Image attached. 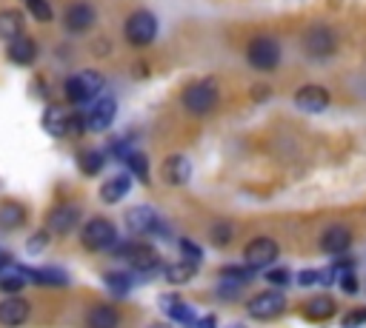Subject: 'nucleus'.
Listing matches in <instances>:
<instances>
[{"mask_svg": "<svg viewBox=\"0 0 366 328\" xmlns=\"http://www.w3.org/2000/svg\"><path fill=\"white\" fill-rule=\"evenodd\" d=\"M126 165L137 174V180H140V183H149V163H146L143 151H137V148H134V151L126 157Z\"/></svg>", "mask_w": 366, "mask_h": 328, "instance_id": "7c9ffc66", "label": "nucleus"}, {"mask_svg": "<svg viewBox=\"0 0 366 328\" xmlns=\"http://www.w3.org/2000/svg\"><path fill=\"white\" fill-rule=\"evenodd\" d=\"M295 103L303 111H323L329 106V91L323 86H303L295 91Z\"/></svg>", "mask_w": 366, "mask_h": 328, "instance_id": "2eb2a0df", "label": "nucleus"}, {"mask_svg": "<svg viewBox=\"0 0 366 328\" xmlns=\"http://www.w3.org/2000/svg\"><path fill=\"white\" fill-rule=\"evenodd\" d=\"M117 254H120L134 271H143V274H154V271H160V265H166L149 245H140V242H129V245L117 248Z\"/></svg>", "mask_w": 366, "mask_h": 328, "instance_id": "423d86ee", "label": "nucleus"}, {"mask_svg": "<svg viewBox=\"0 0 366 328\" xmlns=\"http://www.w3.org/2000/svg\"><path fill=\"white\" fill-rule=\"evenodd\" d=\"M103 163H106V157H103V151H97V148H83L80 154H77V168L83 171V174H97L100 168H103Z\"/></svg>", "mask_w": 366, "mask_h": 328, "instance_id": "cd10ccee", "label": "nucleus"}, {"mask_svg": "<svg viewBox=\"0 0 366 328\" xmlns=\"http://www.w3.org/2000/svg\"><path fill=\"white\" fill-rule=\"evenodd\" d=\"M114 111H117L114 97H97L94 103H89V106L80 111L86 131H103V128H109V123L114 120Z\"/></svg>", "mask_w": 366, "mask_h": 328, "instance_id": "39448f33", "label": "nucleus"}, {"mask_svg": "<svg viewBox=\"0 0 366 328\" xmlns=\"http://www.w3.org/2000/svg\"><path fill=\"white\" fill-rule=\"evenodd\" d=\"M6 54H9V60H11L14 66H31V63L37 60V43L23 34V37H17V40L9 43Z\"/></svg>", "mask_w": 366, "mask_h": 328, "instance_id": "dca6fc26", "label": "nucleus"}, {"mask_svg": "<svg viewBox=\"0 0 366 328\" xmlns=\"http://www.w3.org/2000/svg\"><path fill=\"white\" fill-rule=\"evenodd\" d=\"M26 6L34 20H51V6L46 0H26Z\"/></svg>", "mask_w": 366, "mask_h": 328, "instance_id": "2f4dec72", "label": "nucleus"}, {"mask_svg": "<svg viewBox=\"0 0 366 328\" xmlns=\"http://www.w3.org/2000/svg\"><path fill=\"white\" fill-rule=\"evenodd\" d=\"M129 194V177L126 174H114L112 180H106L103 185H100V200L103 203H117V200H123Z\"/></svg>", "mask_w": 366, "mask_h": 328, "instance_id": "5701e85b", "label": "nucleus"}, {"mask_svg": "<svg viewBox=\"0 0 366 328\" xmlns=\"http://www.w3.org/2000/svg\"><path fill=\"white\" fill-rule=\"evenodd\" d=\"M29 311H31V305L23 297H9L0 302V322L9 328H17L29 319Z\"/></svg>", "mask_w": 366, "mask_h": 328, "instance_id": "4468645a", "label": "nucleus"}, {"mask_svg": "<svg viewBox=\"0 0 366 328\" xmlns=\"http://www.w3.org/2000/svg\"><path fill=\"white\" fill-rule=\"evenodd\" d=\"M194 271H197V262L180 260V262H169V265L163 268V277H166V282H172V285H183V282H189V280L194 277Z\"/></svg>", "mask_w": 366, "mask_h": 328, "instance_id": "b1692460", "label": "nucleus"}, {"mask_svg": "<svg viewBox=\"0 0 366 328\" xmlns=\"http://www.w3.org/2000/svg\"><path fill=\"white\" fill-rule=\"evenodd\" d=\"M103 282L109 285V291L112 294H117V297H126L129 294V288H132V277L129 274H123V271H109L106 277H103Z\"/></svg>", "mask_w": 366, "mask_h": 328, "instance_id": "c756f323", "label": "nucleus"}, {"mask_svg": "<svg viewBox=\"0 0 366 328\" xmlns=\"http://www.w3.org/2000/svg\"><path fill=\"white\" fill-rule=\"evenodd\" d=\"M43 128L54 137L74 134V111H69L66 106H49L43 111Z\"/></svg>", "mask_w": 366, "mask_h": 328, "instance_id": "9b49d317", "label": "nucleus"}, {"mask_svg": "<svg viewBox=\"0 0 366 328\" xmlns=\"http://www.w3.org/2000/svg\"><path fill=\"white\" fill-rule=\"evenodd\" d=\"M317 280H320V274H315V271H300V274H297V282H300V285H315Z\"/></svg>", "mask_w": 366, "mask_h": 328, "instance_id": "4c0bfd02", "label": "nucleus"}, {"mask_svg": "<svg viewBox=\"0 0 366 328\" xmlns=\"http://www.w3.org/2000/svg\"><path fill=\"white\" fill-rule=\"evenodd\" d=\"M303 314L309 319H329L335 314V299L332 297H312L303 308Z\"/></svg>", "mask_w": 366, "mask_h": 328, "instance_id": "bb28decb", "label": "nucleus"}, {"mask_svg": "<svg viewBox=\"0 0 366 328\" xmlns=\"http://www.w3.org/2000/svg\"><path fill=\"white\" fill-rule=\"evenodd\" d=\"M160 305L166 308V314H169L172 319H177V322H183V325H194V322H197L192 305H186V302H183L180 297H174V294H163V297H160Z\"/></svg>", "mask_w": 366, "mask_h": 328, "instance_id": "aec40b11", "label": "nucleus"}, {"mask_svg": "<svg viewBox=\"0 0 366 328\" xmlns=\"http://www.w3.org/2000/svg\"><path fill=\"white\" fill-rule=\"evenodd\" d=\"M246 308H249V314H252L254 319H274V317L283 314V308H286V297H283L280 291H263V294L252 297Z\"/></svg>", "mask_w": 366, "mask_h": 328, "instance_id": "6e6552de", "label": "nucleus"}, {"mask_svg": "<svg viewBox=\"0 0 366 328\" xmlns=\"http://www.w3.org/2000/svg\"><path fill=\"white\" fill-rule=\"evenodd\" d=\"M246 57H249V63H252L254 68L269 71V68H274V66L280 63V46H277V40H274V37L260 34V37H254V40L249 43Z\"/></svg>", "mask_w": 366, "mask_h": 328, "instance_id": "20e7f679", "label": "nucleus"}, {"mask_svg": "<svg viewBox=\"0 0 366 328\" xmlns=\"http://www.w3.org/2000/svg\"><path fill=\"white\" fill-rule=\"evenodd\" d=\"M66 29L69 31H86L92 23H94V9L89 3H71L66 9V17H63Z\"/></svg>", "mask_w": 366, "mask_h": 328, "instance_id": "a211bd4d", "label": "nucleus"}, {"mask_svg": "<svg viewBox=\"0 0 366 328\" xmlns=\"http://www.w3.org/2000/svg\"><path fill=\"white\" fill-rule=\"evenodd\" d=\"M9 265H11V260H9V254H6L3 248H0V274H3V271H6Z\"/></svg>", "mask_w": 366, "mask_h": 328, "instance_id": "58836bf2", "label": "nucleus"}, {"mask_svg": "<svg viewBox=\"0 0 366 328\" xmlns=\"http://www.w3.org/2000/svg\"><path fill=\"white\" fill-rule=\"evenodd\" d=\"M183 106L192 114H209L217 106V86L214 80H197L183 88Z\"/></svg>", "mask_w": 366, "mask_h": 328, "instance_id": "f03ea898", "label": "nucleus"}, {"mask_svg": "<svg viewBox=\"0 0 366 328\" xmlns=\"http://www.w3.org/2000/svg\"><path fill=\"white\" fill-rule=\"evenodd\" d=\"M117 322H120V314L112 305H97L86 317V325L89 328H117Z\"/></svg>", "mask_w": 366, "mask_h": 328, "instance_id": "393cba45", "label": "nucleus"}, {"mask_svg": "<svg viewBox=\"0 0 366 328\" xmlns=\"http://www.w3.org/2000/svg\"><path fill=\"white\" fill-rule=\"evenodd\" d=\"M100 91H103V74L100 71L86 68V71H77V74H71L66 80V97L71 103H80V106L83 103H94Z\"/></svg>", "mask_w": 366, "mask_h": 328, "instance_id": "f257e3e1", "label": "nucleus"}, {"mask_svg": "<svg viewBox=\"0 0 366 328\" xmlns=\"http://www.w3.org/2000/svg\"><path fill=\"white\" fill-rule=\"evenodd\" d=\"M46 245H49V231H37V234L29 237V251L31 254H40Z\"/></svg>", "mask_w": 366, "mask_h": 328, "instance_id": "c9c22d12", "label": "nucleus"}, {"mask_svg": "<svg viewBox=\"0 0 366 328\" xmlns=\"http://www.w3.org/2000/svg\"><path fill=\"white\" fill-rule=\"evenodd\" d=\"M349 242H352V234H349V228H343V225H332V228H326L323 237H320V248H323L326 254H343V251L349 248Z\"/></svg>", "mask_w": 366, "mask_h": 328, "instance_id": "6ab92c4d", "label": "nucleus"}, {"mask_svg": "<svg viewBox=\"0 0 366 328\" xmlns=\"http://www.w3.org/2000/svg\"><path fill=\"white\" fill-rule=\"evenodd\" d=\"M80 242L89 248V251H106V248H114L117 242V231L114 225L106 220V217H92L83 231H80Z\"/></svg>", "mask_w": 366, "mask_h": 328, "instance_id": "7ed1b4c3", "label": "nucleus"}, {"mask_svg": "<svg viewBox=\"0 0 366 328\" xmlns=\"http://www.w3.org/2000/svg\"><path fill=\"white\" fill-rule=\"evenodd\" d=\"M363 322H366V308H355L352 314H346V317H343V322H340V325H343V328H360Z\"/></svg>", "mask_w": 366, "mask_h": 328, "instance_id": "f704fd0d", "label": "nucleus"}, {"mask_svg": "<svg viewBox=\"0 0 366 328\" xmlns=\"http://www.w3.org/2000/svg\"><path fill=\"white\" fill-rule=\"evenodd\" d=\"M154 34H157V20H154V14H149V11H134V14L126 20V37H129V43L146 46V43L154 40Z\"/></svg>", "mask_w": 366, "mask_h": 328, "instance_id": "0eeeda50", "label": "nucleus"}, {"mask_svg": "<svg viewBox=\"0 0 366 328\" xmlns=\"http://www.w3.org/2000/svg\"><path fill=\"white\" fill-rule=\"evenodd\" d=\"M26 282H29V268L9 265V268L0 274V291H6V294H17V291H23Z\"/></svg>", "mask_w": 366, "mask_h": 328, "instance_id": "412c9836", "label": "nucleus"}, {"mask_svg": "<svg viewBox=\"0 0 366 328\" xmlns=\"http://www.w3.org/2000/svg\"><path fill=\"white\" fill-rule=\"evenodd\" d=\"M26 222V208L20 203H3L0 205V228H17Z\"/></svg>", "mask_w": 366, "mask_h": 328, "instance_id": "c85d7f7f", "label": "nucleus"}, {"mask_svg": "<svg viewBox=\"0 0 366 328\" xmlns=\"http://www.w3.org/2000/svg\"><path fill=\"white\" fill-rule=\"evenodd\" d=\"M335 46H337V34L332 29H326V26H315L303 37V48L312 57H329L335 51Z\"/></svg>", "mask_w": 366, "mask_h": 328, "instance_id": "9d476101", "label": "nucleus"}, {"mask_svg": "<svg viewBox=\"0 0 366 328\" xmlns=\"http://www.w3.org/2000/svg\"><path fill=\"white\" fill-rule=\"evenodd\" d=\"M177 248H180L183 260H189V262H200V248H197L192 240H180V242H177Z\"/></svg>", "mask_w": 366, "mask_h": 328, "instance_id": "72a5a7b5", "label": "nucleus"}, {"mask_svg": "<svg viewBox=\"0 0 366 328\" xmlns=\"http://www.w3.org/2000/svg\"><path fill=\"white\" fill-rule=\"evenodd\" d=\"M266 282L283 288V285L289 282V271H286V268H269V271H266Z\"/></svg>", "mask_w": 366, "mask_h": 328, "instance_id": "e433bc0d", "label": "nucleus"}, {"mask_svg": "<svg viewBox=\"0 0 366 328\" xmlns=\"http://www.w3.org/2000/svg\"><path fill=\"white\" fill-rule=\"evenodd\" d=\"M232 328H243V325H232Z\"/></svg>", "mask_w": 366, "mask_h": 328, "instance_id": "a19ab883", "label": "nucleus"}, {"mask_svg": "<svg viewBox=\"0 0 366 328\" xmlns=\"http://www.w3.org/2000/svg\"><path fill=\"white\" fill-rule=\"evenodd\" d=\"M77 220H80V208L74 203H60V205H54L49 211L46 225H49L51 234H69L77 225Z\"/></svg>", "mask_w": 366, "mask_h": 328, "instance_id": "f8f14e48", "label": "nucleus"}, {"mask_svg": "<svg viewBox=\"0 0 366 328\" xmlns=\"http://www.w3.org/2000/svg\"><path fill=\"white\" fill-rule=\"evenodd\" d=\"M232 240V225L229 222H214L212 225V242L214 245H226Z\"/></svg>", "mask_w": 366, "mask_h": 328, "instance_id": "473e14b6", "label": "nucleus"}, {"mask_svg": "<svg viewBox=\"0 0 366 328\" xmlns=\"http://www.w3.org/2000/svg\"><path fill=\"white\" fill-rule=\"evenodd\" d=\"M189 177H192V163H189V157L174 154V157H169V160L163 163V180H166L169 185H183V183H189Z\"/></svg>", "mask_w": 366, "mask_h": 328, "instance_id": "f3484780", "label": "nucleus"}, {"mask_svg": "<svg viewBox=\"0 0 366 328\" xmlns=\"http://www.w3.org/2000/svg\"><path fill=\"white\" fill-rule=\"evenodd\" d=\"M29 280L37 282V285H66L69 282V277L60 268H51V265H46V268H29Z\"/></svg>", "mask_w": 366, "mask_h": 328, "instance_id": "a878e982", "label": "nucleus"}, {"mask_svg": "<svg viewBox=\"0 0 366 328\" xmlns=\"http://www.w3.org/2000/svg\"><path fill=\"white\" fill-rule=\"evenodd\" d=\"M0 37L9 40V43L23 37V14L20 11H14V9L0 11Z\"/></svg>", "mask_w": 366, "mask_h": 328, "instance_id": "4be33fe9", "label": "nucleus"}, {"mask_svg": "<svg viewBox=\"0 0 366 328\" xmlns=\"http://www.w3.org/2000/svg\"><path fill=\"white\" fill-rule=\"evenodd\" d=\"M126 225L132 234H152V231H160V217L149 205H134L126 211Z\"/></svg>", "mask_w": 366, "mask_h": 328, "instance_id": "ddd939ff", "label": "nucleus"}, {"mask_svg": "<svg viewBox=\"0 0 366 328\" xmlns=\"http://www.w3.org/2000/svg\"><path fill=\"white\" fill-rule=\"evenodd\" d=\"M243 260H246V268H263V265H272L277 260V242L269 240V237H257L246 245L243 251Z\"/></svg>", "mask_w": 366, "mask_h": 328, "instance_id": "1a4fd4ad", "label": "nucleus"}, {"mask_svg": "<svg viewBox=\"0 0 366 328\" xmlns=\"http://www.w3.org/2000/svg\"><path fill=\"white\" fill-rule=\"evenodd\" d=\"M149 328H169V325H166V322H152Z\"/></svg>", "mask_w": 366, "mask_h": 328, "instance_id": "ea45409f", "label": "nucleus"}]
</instances>
